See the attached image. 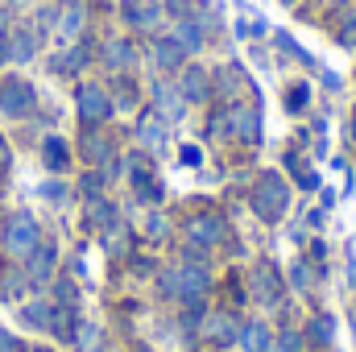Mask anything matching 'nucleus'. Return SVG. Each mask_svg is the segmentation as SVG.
Listing matches in <instances>:
<instances>
[{"mask_svg": "<svg viewBox=\"0 0 356 352\" xmlns=\"http://www.w3.org/2000/svg\"><path fill=\"white\" fill-rule=\"evenodd\" d=\"M207 290V269L203 265H178V269H166L162 273V294L166 298H178V303H195L199 294Z\"/></svg>", "mask_w": 356, "mask_h": 352, "instance_id": "nucleus-1", "label": "nucleus"}, {"mask_svg": "<svg viewBox=\"0 0 356 352\" xmlns=\"http://www.w3.org/2000/svg\"><path fill=\"white\" fill-rule=\"evenodd\" d=\"M38 245H42V232H38L33 216L17 211V216L8 220V228H4V249H8L13 257H29V253H33Z\"/></svg>", "mask_w": 356, "mask_h": 352, "instance_id": "nucleus-2", "label": "nucleus"}, {"mask_svg": "<svg viewBox=\"0 0 356 352\" xmlns=\"http://www.w3.org/2000/svg\"><path fill=\"white\" fill-rule=\"evenodd\" d=\"M286 199H290L286 182H282L277 175H261L257 191H253V211H257L261 220H277V216L286 211Z\"/></svg>", "mask_w": 356, "mask_h": 352, "instance_id": "nucleus-3", "label": "nucleus"}, {"mask_svg": "<svg viewBox=\"0 0 356 352\" xmlns=\"http://www.w3.org/2000/svg\"><path fill=\"white\" fill-rule=\"evenodd\" d=\"M186 237L195 245H220V241H228V220L224 216H195L186 224Z\"/></svg>", "mask_w": 356, "mask_h": 352, "instance_id": "nucleus-4", "label": "nucleus"}, {"mask_svg": "<svg viewBox=\"0 0 356 352\" xmlns=\"http://www.w3.org/2000/svg\"><path fill=\"white\" fill-rule=\"evenodd\" d=\"M0 108H4L8 116H25V112L33 108V88L21 83V79H8V83L0 88Z\"/></svg>", "mask_w": 356, "mask_h": 352, "instance_id": "nucleus-5", "label": "nucleus"}, {"mask_svg": "<svg viewBox=\"0 0 356 352\" xmlns=\"http://www.w3.org/2000/svg\"><path fill=\"white\" fill-rule=\"evenodd\" d=\"M79 116H83L88 125L112 116V99L104 95V88H79Z\"/></svg>", "mask_w": 356, "mask_h": 352, "instance_id": "nucleus-6", "label": "nucleus"}, {"mask_svg": "<svg viewBox=\"0 0 356 352\" xmlns=\"http://www.w3.org/2000/svg\"><path fill=\"white\" fill-rule=\"evenodd\" d=\"M228 129L241 141H261V112L257 108H232L228 112Z\"/></svg>", "mask_w": 356, "mask_h": 352, "instance_id": "nucleus-7", "label": "nucleus"}, {"mask_svg": "<svg viewBox=\"0 0 356 352\" xmlns=\"http://www.w3.org/2000/svg\"><path fill=\"white\" fill-rule=\"evenodd\" d=\"M124 17H129V25H137V29H154V25L162 21V8H158V0H129V4H124Z\"/></svg>", "mask_w": 356, "mask_h": 352, "instance_id": "nucleus-8", "label": "nucleus"}, {"mask_svg": "<svg viewBox=\"0 0 356 352\" xmlns=\"http://www.w3.org/2000/svg\"><path fill=\"white\" fill-rule=\"evenodd\" d=\"M253 290L261 294V303H277L282 298V282H277V273L269 265H257L253 269Z\"/></svg>", "mask_w": 356, "mask_h": 352, "instance_id": "nucleus-9", "label": "nucleus"}, {"mask_svg": "<svg viewBox=\"0 0 356 352\" xmlns=\"http://www.w3.org/2000/svg\"><path fill=\"white\" fill-rule=\"evenodd\" d=\"M207 340H216V344L236 340V319H232L228 311H216V315L207 319Z\"/></svg>", "mask_w": 356, "mask_h": 352, "instance_id": "nucleus-10", "label": "nucleus"}, {"mask_svg": "<svg viewBox=\"0 0 356 352\" xmlns=\"http://www.w3.org/2000/svg\"><path fill=\"white\" fill-rule=\"evenodd\" d=\"M50 269H54V245H38V249L29 253V278H33V282H46Z\"/></svg>", "mask_w": 356, "mask_h": 352, "instance_id": "nucleus-11", "label": "nucleus"}, {"mask_svg": "<svg viewBox=\"0 0 356 352\" xmlns=\"http://www.w3.org/2000/svg\"><path fill=\"white\" fill-rule=\"evenodd\" d=\"M241 349L245 352H269L266 323H245V328H241Z\"/></svg>", "mask_w": 356, "mask_h": 352, "instance_id": "nucleus-12", "label": "nucleus"}, {"mask_svg": "<svg viewBox=\"0 0 356 352\" xmlns=\"http://www.w3.org/2000/svg\"><path fill=\"white\" fill-rule=\"evenodd\" d=\"M182 99H195V104H203L207 99V71H186L182 75Z\"/></svg>", "mask_w": 356, "mask_h": 352, "instance_id": "nucleus-13", "label": "nucleus"}, {"mask_svg": "<svg viewBox=\"0 0 356 352\" xmlns=\"http://www.w3.org/2000/svg\"><path fill=\"white\" fill-rule=\"evenodd\" d=\"M307 336H311V344L327 349V344H332V336H336V323H332L327 315H315V319H311V328H307Z\"/></svg>", "mask_w": 356, "mask_h": 352, "instance_id": "nucleus-14", "label": "nucleus"}, {"mask_svg": "<svg viewBox=\"0 0 356 352\" xmlns=\"http://www.w3.org/2000/svg\"><path fill=\"white\" fill-rule=\"evenodd\" d=\"M154 54H158V67L175 71V67H182V54H186V50L178 46L175 38H166V42H158V50H154Z\"/></svg>", "mask_w": 356, "mask_h": 352, "instance_id": "nucleus-15", "label": "nucleus"}, {"mask_svg": "<svg viewBox=\"0 0 356 352\" xmlns=\"http://www.w3.org/2000/svg\"><path fill=\"white\" fill-rule=\"evenodd\" d=\"M175 42L182 46V50H199V46H203V29H199L195 21H178Z\"/></svg>", "mask_w": 356, "mask_h": 352, "instance_id": "nucleus-16", "label": "nucleus"}, {"mask_svg": "<svg viewBox=\"0 0 356 352\" xmlns=\"http://www.w3.org/2000/svg\"><path fill=\"white\" fill-rule=\"evenodd\" d=\"M79 29H83V8H79V4H71V8H67V17H63V25H58V33H63V42H71Z\"/></svg>", "mask_w": 356, "mask_h": 352, "instance_id": "nucleus-17", "label": "nucleus"}, {"mask_svg": "<svg viewBox=\"0 0 356 352\" xmlns=\"http://www.w3.org/2000/svg\"><path fill=\"white\" fill-rule=\"evenodd\" d=\"M21 319H25V323H33V328H50V319H54V311H50L46 303H29V307L21 311Z\"/></svg>", "mask_w": 356, "mask_h": 352, "instance_id": "nucleus-18", "label": "nucleus"}, {"mask_svg": "<svg viewBox=\"0 0 356 352\" xmlns=\"http://www.w3.org/2000/svg\"><path fill=\"white\" fill-rule=\"evenodd\" d=\"M88 224H95V228H108V224H112V203L91 199V203H88Z\"/></svg>", "mask_w": 356, "mask_h": 352, "instance_id": "nucleus-19", "label": "nucleus"}, {"mask_svg": "<svg viewBox=\"0 0 356 352\" xmlns=\"http://www.w3.org/2000/svg\"><path fill=\"white\" fill-rule=\"evenodd\" d=\"M141 141H145V145H162V141H166V129H162L158 116H145V120H141Z\"/></svg>", "mask_w": 356, "mask_h": 352, "instance_id": "nucleus-20", "label": "nucleus"}, {"mask_svg": "<svg viewBox=\"0 0 356 352\" xmlns=\"http://www.w3.org/2000/svg\"><path fill=\"white\" fill-rule=\"evenodd\" d=\"M46 166H50V170H63V166H67V145H63L58 137L46 141Z\"/></svg>", "mask_w": 356, "mask_h": 352, "instance_id": "nucleus-21", "label": "nucleus"}, {"mask_svg": "<svg viewBox=\"0 0 356 352\" xmlns=\"http://www.w3.org/2000/svg\"><path fill=\"white\" fill-rule=\"evenodd\" d=\"M108 63H112V67H129V63H133V46H124V42H108Z\"/></svg>", "mask_w": 356, "mask_h": 352, "instance_id": "nucleus-22", "label": "nucleus"}, {"mask_svg": "<svg viewBox=\"0 0 356 352\" xmlns=\"http://www.w3.org/2000/svg\"><path fill=\"white\" fill-rule=\"evenodd\" d=\"M83 63H88V50H83V46H75L67 58H58V63H54V71H79Z\"/></svg>", "mask_w": 356, "mask_h": 352, "instance_id": "nucleus-23", "label": "nucleus"}, {"mask_svg": "<svg viewBox=\"0 0 356 352\" xmlns=\"http://www.w3.org/2000/svg\"><path fill=\"white\" fill-rule=\"evenodd\" d=\"M307 99H311V91L302 88V83H294V88L286 91V108H290V112H302V108H307Z\"/></svg>", "mask_w": 356, "mask_h": 352, "instance_id": "nucleus-24", "label": "nucleus"}, {"mask_svg": "<svg viewBox=\"0 0 356 352\" xmlns=\"http://www.w3.org/2000/svg\"><path fill=\"white\" fill-rule=\"evenodd\" d=\"M13 58H21V63L33 58V38H29V33H17V38H13Z\"/></svg>", "mask_w": 356, "mask_h": 352, "instance_id": "nucleus-25", "label": "nucleus"}, {"mask_svg": "<svg viewBox=\"0 0 356 352\" xmlns=\"http://www.w3.org/2000/svg\"><path fill=\"white\" fill-rule=\"evenodd\" d=\"M75 340H79L88 352H95V344H99V332H95L91 323H83V328H75Z\"/></svg>", "mask_w": 356, "mask_h": 352, "instance_id": "nucleus-26", "label": "nucleus"}, {"mask_svg": "<svg viewBox=\"0 0 356 352\" xmlns=\"http://www.w3.org/2000/svg\"><path fill=\"white\" fill-rule=\"evenodd\" d=\"M298 349H302V336H294V332H286L282 344H269V352H298Z\"/></svg>", "mask_w": 356, "mask_h": 352, "instance_id": "nucleus-27", "label": "nucleus"}, {"mask_svg": "<svg viewBox=\"0 0 356 352\" xmlns=\"http://www.w3.org/2000/svg\"><path fill=\"white\" fill-rule=\"evenodd\" d=\"M199 162H203L199 145H182V166H199Z\"/></svg>", "mask_w": 356, "mask_h": 352, "instance_id": "nucleus-28", "label": "nucleus"}, {"mask_svg": "<svg viewBox=\"0 0 356 352\" xmlns=\"http://www.w3.org/2000/svg\"><path fill=\"white\" fill-rule=\"evenodd\" d=\"M88 158H108V145H104L99 137H91L88 141Z\"/></svg>", "mask_w": 356, "mask_h": 352, "instance_id": "nucleus-29", "label": "nucleus"}, {"mask_svg": "<svg viewBox=\"0 0 356 352\" xmlns=\"http://www.w3.org/2000/svg\"><path fill=\"white\" fill-rule=\"evenodd\" d=\"M340 42H344V46H356V17L344 25V29H340Z\"/></svg>", "mask_w": 356, "mask_h": 352, "instance_id": "nucleus-30", "label": "nucleus"}, {"mask_svg": "<svg viewBox=\"0 0 356 352\" xmlns=\"http://www.w3.org/2000/svg\"><path fill=\"white\" fill-rule=\"evenodd\" d=\"M294 282H298V290H307V286H311V273H307V265H294Z\"/></svg>", "mask_w": 356, "mask_h": 352, "instance_id": "nucleus-31", "label": "nucleus"}, {"mask_svg": "<svg viewBox=\"0 0 356 352\" xmlns=\"http://www.w3.org/2000/svg\"><path fill=\"white\" fill-rule=\"evenodd\" d=\"M170 8H175V13H178V8H182V0H170Z\"/></svg>", "mask_w": 356, "mask_h": 352, "instance_id": "nucleus-32", "label": "nucleus"}, {"mask_svg": "<svg viewBox=\"0 0 356 352\" xmlns=\"http://www.w3.org/2000/svg\"><path fill=\"white\" fill-rule=\"evenodd\" d=\"M348 133H353V137H356V116H353V129H348Z\"/></svg>", "mask_w": 356, "mask_h": 352, "instance_id": "nucleus-33", "label": "nucleus"}, {"mask_svg": "<svg viewBox=\"0 0 356 352\" xmlns=\"http://www.w3.org/2000/svg\"><path fill=\"white\" fill-rule=\"evenodd\" d=\"M0 63H4V46H0Z\"/></svg>", "mask_w": 356, "mask_h": 352, "instance_id": "nucleus-34", "label": "nucleus"}, {"mask_svg": "<svg viewBox=\"0 0 356 352\" xmlns=\"http://www.w3.org/2000/svg\"><path fill=\"white\" fill-rule=\"evenodd\" d=\"M137 352H149V349H137Z\"/></svg>", "mask_w": 356, "mask_h": 352, "instance_id": "nucleus-35", "label": "nucleus"}, {"mask_svg": "<svg viewBox=\"0 0 356 352\" xmlns=\"http://www.w3.org/2000/svg\"><path fill=\"white\" fill-rule=\"evenodd\" d=\"M38 352H50V349H38Z\"/></svg>", "mask_w": 356, "mask_h": 352, "instance_id": "nucleus-36", "label": "nucleus"}]
</instances>
